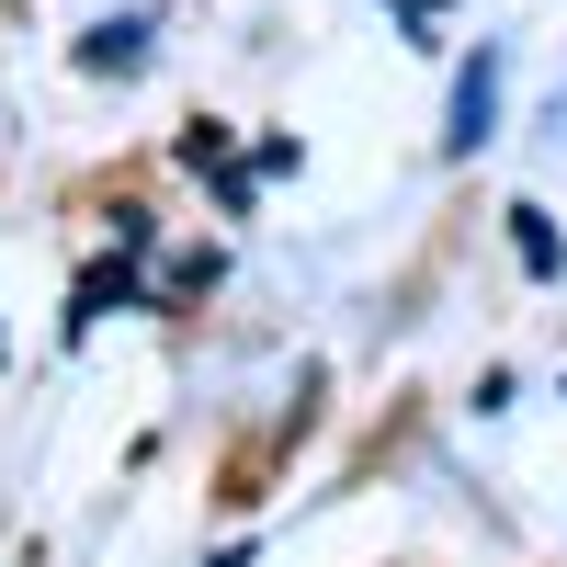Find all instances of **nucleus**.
<instances>
[{
    "label": "nucleus",
    "instance_id": "nucleus-1",
    "mask_svg": "<svg viewBox=\"0 0 567 567\" xmlns=\"http://www.w3.org/2000/svg\"><path fill=\"white\" fill-rule=\"evenodd\" d=\"M488 125H499V58L477 45V58H465V80H454V125H443V148H454V159L488 148Z\"/></svg>",
    "mask_w": 567,
    "mask_h": 567
},
{
    "label": "nucleus",
    "instance_id": "nucleus-2",
    "mask_svg": "<svg viewBox=\"0 0 567 567\" xmlns=\"http://www.w3.org/2000/svg\"><path fill=\"white\" fill-rule=\"evenodd\" d=\"M136 58H148V23H103L80 45V69H136Z\"/></svg>",
    "mask_w": 567,
    "mask_h": 567
},
{
    "label": "nucleus",
    "instance_id": "nucleus-3",
    "mask_svg": "<svg viewBox=\"0 0 567 567\" xmlns=\"http://www.w3.org/2000/svg\"><path fill=\"white\" fill-rule=\"evenodd\" d=\"M511 239H523V261H534V272H556V261H567V250H556V227H545L534 205H511Z\"/></svg>",
    "mask_w": 567,
    "mask_h": 567
}]
</instances>
